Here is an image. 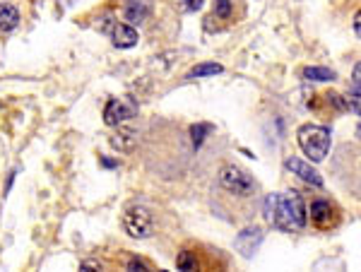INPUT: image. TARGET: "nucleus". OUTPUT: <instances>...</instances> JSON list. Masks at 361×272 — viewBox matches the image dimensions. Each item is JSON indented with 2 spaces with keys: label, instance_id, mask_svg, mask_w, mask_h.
<instances>
[{
  "label": "nucleus",
  "instance_id": "obj_1",
  "mask_svg": "<svg viewBox=\"0 0 361 272\" xmlns=\"http://www.w3.org/2000/svg\"><path fill=\"white\" fill-rule=\"evenodd\" d=\"M265 220L270 227L287 234H294L306 227V202L296 191H282L270 193L265 198Z\"/></svg>",
  "mask_w": 361,
  "mask_h": 272
},
{
  "label": "nucleus",
  "instance_id": "obj_2",
  "mask_svg": "<svg viewBox=\"0 0 361 272\" xmlns=\"http://www.w3.org/2000/svg\"><path fill=\"white\" fill-rule=\"evenodd\" d=\"M299 147L311 162H323L325 154L330 152V128L318 123H306L296 133Z\"/></svg>",
  "mask_w": 361,
  "mask_h": 272
},
{
  "label": "nucleus",
  "instance_id": "obj_3",
  "mask_svg": "<svg viewBox=\"0 0 361 272\" xmlns=\"http://www.w3.org/2000/svg\"><path fill=\"white\" fill-rule=\"evenodd\" d=\"M123 229L130 239H149L154 231L152 212L143 205H133L123 212Z\"/></svg>",
  "mask_w": 361,
  "mask_h": 272
},
{
  "label": "nucleus",
  "instance_id": "obj_4",
  "mask_svg": "<svg viewBox=\"0 0 361 272\" xmlns=\"http://www.w3.org/2000/svg\"><path fill=\"white\" fill-rule=\"evenodd\" d=\"M219 186L224 191L234 193V196H253L256 193V181H253L251 174L234 167V164L219 169Z\"/></svg>",
  "mask_w": 361,
  "mask_h": 272
},
{
  "label": "nucleus",
  "instance_id": "obj_5",
  "mask_svg": "<svg viewBox=\"0 0 361 272\" xmlns=\"http://www.w3.org/2000/svg\"><path fill=\"white\" fill-rule=\"evenodd\" d=\"M306 215L311 217L313 227L316 229H320V231L333 229V227H338V222H340L338 210H335L328 200H316L313 205H311V210H306Z\"/></svg>",
  "mask_w": 361,
  "mask_h": 272
},
{
  "label": "nucleus",
  "instance_id": "obj_6",
  "mask_svg": "<svg viewBox=\"0 0 361 272\" xmlns=\"http://www.w3.org/2000/svg\"><path fill=\"white\" fill-rule=\"evenodd\" d=\"M262 239H265V231H262L260 227H246L243 231H238L234 244H236V251L243 255V258H253L256 251L260 249Z\"/></svg>",
  "mask_w": 361,
  "mask_h": 272
},
{
  "label": "nucleus",
  "instance_id": "obj_7",
  "mask_svg": "<svg viewBox=\"0 0 361 272\" xmlns=\"http://www.w3.org/2000/svg\"><path fill=\"white\" fill-rule=\"evenodd\" d=\"M135 104H130V101L125 99H109L106 101V109H104V123L111 125V128H116V125H121L123 121L133 118L135 116Z\"/></svg>",
  "mask_w": 361,
  "mask_h": 272
},
{
  "label": "nucleus",
  "instance_id": "obj_8",
  "mask_svg": "<svg viewBox=\"0 0 361 272\" xmlns=\"http://www.w3.org/2000/svg\"><path fill=\"white\" fill-rule=\"evenodd\" d=\"M285 169H287V171H291V174H296V176H299L301 181L309 183V186H316V188L323 186V176H320V174L316 171V169L311 167L309 162H304V159L289 157V159L285 162Z\"/></svg>",
  "mask_w": 361,
  "mask_h": 272
},
{
  "label": "nucleus",
  "instance_id": "obj_9",
  "mask_svg": "<svg viewBox=\"0 0 361 272\" xmlns=\"http://www.w3.org/2000/svg\"><path fill=\"white\" fill-rule=\"evenodd\" d=\"M152 12V0H125L123 17L128 24H143Z\"/></svg>",
  "mask_w": 361,
  "mask_h": 272
},
{
  "label": "nucleus",
  "instance_id": "obj_10",
  "mask_svg": "<svg viewBox=\"0 0 361 272\" xmlns=\"http://www.w3.org/2000/svg\"><path fill=\"white\" fill-rule=\"evenodd\" d=\"M111 39H114V46L118 48H133L138 43V32H135L133 24L128 22H118L111 29Z\"/></svg>",
  "mask_w": 361,
  "mask_h": 272
},
{
  "label": "nucleus",
  "instance_id": "obj_11",
  "mask_svg": "<svg viewBox=\"0 0 361 272\" xmlns=\"http://www.w3.org/2000/svg\"><path fill=\"white\" fill-rule=\"evenodd\" d=\"M135 145H138V135L135 130H118V133L111 135V147L118 149V152H133Z\"/></svg>",
  "mask_w": 361,
  "mask_h": 272
},
{
  "label": "nucleus",
  "instance_id": "obj_12",
  "mask_svg": "<svg viewBox=\"0 0 361 272\" xmlns=\"http://www.w3.org/2000/svg\"><path fill=\"white\" fill-rule=\"evenodd\" d=\"M19 24V10L12 3H0V32H12Z\"/></svg>",
  "mask_w": 361,
  "mask_h": 272
},
{
  "label": "nucleus",
  "instance_id": "obj_13",
  "mask_svg": "<svg viewBox=\"0 0 361 272\" xmlns=\"http://www.w3.org/2000/svg\"><path fill=\"white\" fill-rule=\"evenodd\" d=\"M219 72H224V65H219V63H200V65H195L185 77H188V80H198V77H214L219 75Z\"/></svg>",
  "mask_w": 361,
  "mask_h": 272
},
{
  "label": "nucleus",
  "instance_id": "obj_14",
  "mask_svg": "<svg viewBox=\"0 0 361 272\" xmlns=\"http://www.w3.org/2000/svg\"><path fill=\"white\" fill-rule=\"evenodd\" d=\"M301 77L309 82H330L335 80V70H330V67H304V72H301Z\"/></svg>",
  "mask_w": 361,
  "mask_h": 272
},
{
  "label": "nucleus",
  "instance_id": "obj_15",
  "mask_svg": "<svg viewBox=\"0 0 361 272\" xmlns=\"http://www.w3.org/2000/svg\"><path fill=\"white\" fill-rule=\"evenodd\" d=\"M176 268L178 270H198V258H195L190 251H180L176 258Z\"/></svg>",
  "mask_w": 361,
  "mask_h": 272
},
{
  "label": "nucleus",
  "instance_id": "obj_16",
  "mask_svg": "<svg viewBox=\"0 0 361 272\" xmlns=\"http://www.w3.org/2000/svg\"><path fill=\"white\" fill-rule=\"evenodd\" d=\"M180 12H198L203 8V0H174Z\"/></svg>",
  "mask_w": 361,
  "mask_h": 272
},
{
  "label": "nucleus",
  "instance_id": "obj_17",
  "mask_svg": "<svg viewBox=\"0 0 361 272\" xmlns=\"http://www.w3.org/2000/svg\"><path fill=\"white\" fill-rule=\"evenodd\" d=\"M209 125H193V128H190V135H193V145L195 147H200V145H203V140H205V133H209Z\"/></svg>",
  "mask_w": 361,
  "mask_h": 272
},
{
  "label": "nucleus",
  "instance_id": "obj_18",
  "mask_svg": "<svg viewBox=\"0 0 361 272\" xmlns=\"http://www.w3.org/2000/svg\"><path fill=\"white\" fill-rule=\"evenodd\" d=\"M214 12H217V17L227 19L231 14V0H217L214 3Z\"/></svg>",
  "mask_w": 361,
  "mask_h": 272
},
{
  "label": "nucleus",
  "instance_id": "obj_19",
  "mask_svg": "<svg viewBox=\"0 0 361 272\" xmlns=\"http://www.w3.org/2000/svg\"><path fill=\"white\" fill-rule=\"evenodd\" d=\"M128 270H147V263H145V260H140V258H133L128 263Z\"/></svg>",
  "mask_w": 361,
  "mask_h": 272
},
{
  "label": "nucleus",
  "instance_id": "obj_20",
  "mask_svg": "<svg viewBox=\"0 0 361 272\" xmlns=\"http://www.w3.org/2000/svg\"><path fill=\"white\" fill-rule=\"evenodd\" d=\"M359 12L357 14H354V34H357V36H359V34H361V22H359Z\"/></svg>",
  "mask_w": 361,
  "mask_h": 272
},
{
  "label": "nucleus",
  "instance_id": "obj_21",
  "mask_svg": "<svg viewBox=\"0 0 361 272\" xmlns=\"http://www.w3.org/2000/svg\"><path fill=\"white\" fill-rule=\"evenodd\" d=\"M82 268H92V270H101L99 263H94V260H87V263H82Z\"/></svg>",
  "mask_w": 361,
  "mask_h": 272
}]
</instances>
